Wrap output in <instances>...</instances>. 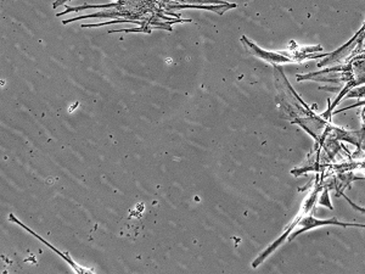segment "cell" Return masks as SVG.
<instances>
[{"mask_svg":"<svg viewBox=\"0 0 365 274\" xmlns=\"http://www.w3.org/2000/svg\"><path fill=\"white\" fill-rule=\"evenodd\" d=\"M274 79L278 96L275 103L282 110V117L290 121L292 125H297L309 134L316 146L323 150L328 160L335 161L337 156H341L342 150H347L342 143H349L358 150H363L365 141L364 134L361 129L351 131L332 125L331 120L317 115L314 108H311L302 98L297 94L295 88L291 86L287 78L285 72L278 65H273Z\"/></svg>","mask_w":365,"mask_h":274,"instance_id":"1","label":"cell"},{"mask_svg":"<svg viewBox=\"0 0 365 274\" xmlns=\"http://www.w3.org/2000/svg\"><path fill=\"white\" fill-rule=\"evenodd\" d=\"M296 78L299 82L316 81V82H328V83H341V82L344 83V87L341 88L339 94L334 100V103L331 104L330 100H328V110L322 113L325 118L331 120L332 111L344 100V96L349 91H352L353 88L361 87L365 84V49L344 64L306 73V75H296Z\"/></svg>","mask_w":365,"mask_h":274,"instance_id":"2","label":"cell"},{"mask_svg":"<svg viewBox=\"0 0 365 274\" xmlns=\"http://www.w3.org/2000/svg\"><path fill=\"white\" fill-rule=\"evenodd\" d=\"M240 41L250 55L278 66L284 64H301L306 60L327 58L330 54V53H323L324 48L322 46H299L295 42H291L294 48L290 46L287 51H269V50L262 49L261 46L250 41L246 36H242Z\"/></svg>","mask_w":365,"mask_h":274,"instance_id":"3","label":"cell"},{"mask_svg":"<svg viewBox=\"0 0 365 274\" xmlns=\"http://www.w3.org/2000/svg\"><path fill=\"white\" fill-rule=\"evenodd\" d=\"M316 182V187H314L311 194L303 201V204L301 205V208H299L295 218L292 220L289 227L284 230L282 235H280L277 240L274 241L273 244H272L269 248H267V249L252 262L253 268H257L259 265H262L263 262L266 261L267 258H269L270 255H272L275 250L280 248L285 241H287L291 234L295 232L296 227H299V222H301L303 217L307 216L308 213H311V212H316L317 203H318V199H319L320 193L323 191V186H322V183H320V177H317Z\"/></svg>","mask_w":365,"mask_h":274,"instance_id":"4","label":"cell"},{"mask_svg":"<svg viewBox=\"0 0 365 274\" xmlns=\"http://www.w3.org/2000/svg\"><path fill=\"white\" fill-rule=\"evenodd\" d=\"M365 43V22L361 26V29L358 31L357 34H354L349 42L340 46L339 49L332 51L329 54V56L323 59L319 64H318V68H322L324 66H330V65H341L346 61H349V59L356 56V55L361 53L364 50Z\"/></svg>","mask_w":365,"mask_h":274,"instance_id":"5","label":"cell"},{"mask_svg":"<svg viewBox=\"0 0 365 274\" xmlns=\"http://www.w3.org/2000/svg\"><path fill=\"white\" fill-rule=\"evenodd\" d=\"M314 213L316 212H311V213H308L307 216L303 217L301 222H299V230H295L287 239L289 243L296 239L302 233L309 232L312 229L320 228V227H325V225H336V227H344V228L352 227V228L365 229V225H358V223H351V222H341L336 217H331L328 220H320V218H317L314 216Z\"/></svg>","mask_w":365,"mask_h":274,"instance_id":"6","label":"cell"},{"mask_svg":"<svg viewBox=\"0 0 365 274\" xmlns=\"http://www.w3.org/2000/svg\"><path fill=\"white\" fill-rule=\"evenodd\" d=\"M9 220H11V222H14V223H16V225H20V227H22V228L25 229V230H27V232L31 233L32 235H34V238H37L38 240L42 241L43 244L44 245L48 246L49 249L53 250L54 253H58V256L60 258H63V261H66L68 265H70L72 268H73V270H75L76 273H87V272H91V270H84V268H82V267H79L77 263H76L72 258H70V253H63L60 250L56 249V248H54V246L51 245L50 243H48V241L44 240L42 237H39L37 233H34L32 229H29V227H26L22 222H20V220H17L16 217H14L13 213L9 216Z\"/></svg>","mask_w":365,"mask_h":274,"instance_id":"7","label":"cell"},{"mask_svg":"<svg viewBox=\"0 0 365 274\" xmlns=\"http://www.w3.org/2000/svg\"><path fill=\"white\" fill-rule=\"evenodd\" d=\"M365 98V84L361 87L353 88L352 91H349L344 99H363Z\"/></svg>","mask_w":365,"mask_h":274,"instance_id":"8","label":"cell"},{"mask_svg":"<svg viewBox=\"0 0 365 274\" xmlns=\"http://www.w3.org/2000/svg\"><path fill=\"white\" fill-rule=\"evenodd\" d=\"M318 203L319 205H323V206H327V208H330V210H334V208L331 206V203H330V196H329V189L327 188H323V191L320 193L319 199H318Z\"/></svg>","mask_w":365,"mask_h":274,"instance_id":"9","label":"cell"},{"mask_svg":"<svg viewBox=\"0 0 365 274\" xmlns=\"http://www.w3.org/2000/svg\"><path fill=\"white\" fill-rule=\"evenodd\" d=\"M361 106H365V99L359 100L357 101L356 104L349 105L347 108H340V110H334L332 111V115H336V113H346V111H349V110H352V108H361Z\"/></svg>","mask_w":365,"mask_h":274,"instance_id":"10","label":"cell"},{"mask_svg":"<svg viewBox=\"0 0 365 274\" xmlns=\"http://www.w3.org/2000/svg\"><path fill=\"white\" fill-rule=\"evenodd\" d=\"M341 196H344V200H346V201H347V203L351 205V208H352L353 210H356V211L361 212V213L365 215V208H361V206H359V205L354 204L352 200L349 199V196H344V193L341 194Z\"/></svg>","mask_w":365,"mask_h":274,"instance_id":"11","label":"cell"},{"mask_svg":"<svg viewBox=\"0 0 365 274\" xmlns=\"http://www.w3.org/2000/svg\"><path fill=\"white\" fill-rule=\"evenodd\" d=\"M361 133L364 134V136H365V106H364V108H363V110H361Z\"/></svg>","mask_w":365,"mask_h":274,"instance_id":"12","label":"cell"}]
</instances>
